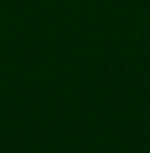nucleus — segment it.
Here are the masks:
<instances>
[]
</instances>
